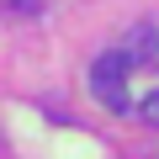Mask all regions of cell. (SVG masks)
I'll use <instances>...</instances> for the list:
<instances>
[{
    "mask_svg": "<svg viewBox=\"0 0 159 159\" xmlns=\"http://www.w3.org/2000/svg\"><path fill=\"white\" fill-rule=\"evenodd\" d=\"M138 64L122 53V48H111V53H101L96 64H90V90H96V101L106 106V111H133V90H127V74H133Z\"/></svg>",
    "mask_w": 159,
    "mask_h": 159,
    "instance_id": "6da1fadb",
    "label": "cell"
},
{
    "mask_svg": "<svg viewBox=\"0 0 159 159\" xmlns=\"http://www.w3.org/2000/svg\"><path fill=\"white\" fill-rule=\"evenodd\" d=\"M6 6H16V11H27V16H37V11H43V0H6Z\"/></svg>",
    "mask_w": 159,
    "mask_h": 159,
    "instance_id": "277c9868",
    "label": "cell"
},
{
    "mask_svg": "<svg viewBox=\"0 0 159 159\" xmlns=\"http://www.w3.org/2000/svg\"><path fill=\"white\" fill-rule=\"evenodd\" d=\"M117 48H122L138 69H143V64H159V27H154V21H138V27H127V37H122Z\"/></svg>",
    "mask_w": 159,
    "mask_h": 159,
    "instance_id": "7a4b0ae2",
    "label": "cell"
},
{
    "mask_svg": "<svg viewBox=\"0 0 159 159\" xmlns=\"http://www.w3.org/2000/svg\"><path fill=\"white\" fill-rule=\"evenodd\" d=\"M143 122H148V127H159V90H154V96H143Z\"/></svg>",
    "mask_w": 159,
    "mask_h": 159,
    "instance_id": "3957f363",
    "label": "cell"
}]
</instances>
